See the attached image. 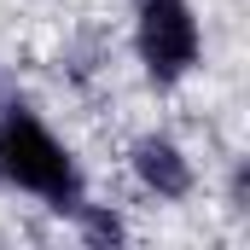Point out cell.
I'll use <instances>...</instances> for the list:
<instances>
[{"instance_id":"cell-1","label":"cell","mask_w":250,"mask_h":250,"mask_svg":"<svg viewBox=\"0 0 250 250\" xmlns=\"http://www.w3.org/2000/svg\"><path fill=\"white\" fill-rule=\"evenodd\" d=\"M0 187L23 192V198L47 204L59 215H70L87 198V175H82L76 151L53 134V123L29 99H6L0 105Z\"/></svg>"},{"instance_id":"cell-4","label":"cell","mask_w":250,"mask_h":250,"mask_svg":"<svg viewBox=\"0 0 250 250\" xmlns=\"http://www.w3.org/2000/svg\"><path fill=\"white\" fill-rule=\"evenodd\" d=\"M70 227H76L82 245H123L128 239V221L111 209V204H93V198H82V204L70 209Z\"/></svg>"},{"instance_id":"cell-2","label":"cell","mask_w":250,"mask_h":250,"mask_svg":"<svg viewBox=\"0 0 250 250\" xmlns=\"http://www.w3.org/2000/svg\"><path fill=\"white\" fill-rule=\"evenodd\" d=\"M134 6V64L146 87L175 93L204 64V18L192 0H128Z\"/></svg>"},{"instance_id":"cell-3","label":"cell","mask_w":250,"mask_h":250,"mask_svg":"<svg viewBox=\"0 0 250 250\" xmlns=\"http://www.w3.org/2000/svg\"><path fill=\"white\" fill-rule=\"evenodd\" d=\"M128 175H134V187L146 192V198H157V204H187L192 192H198L192 151L175 134H163V128H146V134L128 140Z\"/></svg>"}]
</instances>
